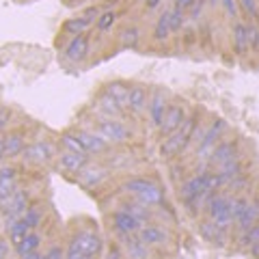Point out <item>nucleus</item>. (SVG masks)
<instances>
[{"instance_id":"bb28decb","label":"nucleus","mask_w":259,"mask_h":259,"mask_svg":"<svg viewBox=\"0 0 259 259\" xmlns=\"http://www.w3.org/2000/svg\"><path fill=\"white\" fill-rule=\"evenodd\" d=\"M171 22H168V11H164L158 18V22H156V26H153V39L156 41H164V39H168L171 37Z\"/></svg>"},{"instance_id":"1a4fd4ad","label":"nucleus","mask_w":259,"mask_h":259,"mask_svg":"<svg viewBox=\"0 0 259 259\" xmlns=\"http://www.w3.org/2000/svg\"><path fill=\"white\" fill-rule=\"evenodd\" d=\"M71 246H76L78 250H82L89 257H97L102 250V238L95 231H80L71 240Z\"/></svg>"},{"instance_id":"72a5a7b5","label":"nucleus","mask_w":259,"mask_h":259,"mask_svg":"<svg viewBox=\"0 0 259 259\" xmlns=\"http://www.w3.org/2000/svg\"><path fill=\"white\" fill-rule=\"evenodd\" d=\"M115 22H117V13L112 9H108V11H102V15L95 22V26H97V30H108Z\"/></svg>"},{"instance_id":"603ef678","label":"nucleus","mask_w":259,"mask_h":259,"mask_svg":"<svg viewBox=\"0 0 259 259\" xmlns=\"http://www.w3.org/2000/svg\"><path fill=\"white\" fill-rule=\"evenodd\" d=\"M207 3H209V5H216V3H221V0H207Z\"/></svg>"},{"instance_id":"423d86ee","label":"nucleus","mask_w":259,"mask_h":259,"mask_svg":"<svg viewBox=\"0 0 259 259\" xmlns=\"http://www.w3.org/2000/svg\"><path fill=\"white\" fill-rule=\"evenodd\" d=\"M240 160V153H238V143L236 141H221L214 147V151L209 153V166H216V168H221L225 164H229V162H236Z\"/></svg>"},{"instance_id":"a19ab883","label":"nucleus","mask_w":259,"mask_h":259,"mask_svg":"<svg viewBox=\"0 0 259 259\" xmlns=\"http://www.w3.org/2000/svg\"><path fill=\"white\" fill-rule=\"evenodd\" d=\"M9 119H11V112L5 110V108H0V132L9 127Z\"/></svg>"},{"instance_id":"37998d69","label":"nucleus","mask_w":259,"mask_h":259,"mask_svg":"<svg viewBox=\"0 0 259 259\" xmlns=\"http://www.w3.org/2000/svg\"><path fill=\"white\" fill-rule=\"evenodd\" d=\"M203 5H205V0H197V3L192 5V9L188 11V13H190V18H197V15L201 13V9H203Z\"/></svg>"},{"instance_id":"7c9ffc66","label":"nucleus","mask_w":259,"mask_h":259,"mask_svg":"<svg viewBox=\"0 0 259 259\" xmlns=\"http://www.w3.org/2000/svg\"><path fill=\"white\" fill-rule=\"evenodd\" d=\"M139 41H141L139 28L130 26V28H125V30H121V46H123V48H130V50H134V48H139Z\"/></svg>"},{"instance_id":"c756f323","label":"nucleus","mask_w":259,"mask_h":259,"mask_svg":"<svg viewBox=\"0 0 259 259\" xmlns=\"http://www.w3.org/2000/svg\"><path fill=\"white\" fill-rule=\"evenodd\" d=\"M106 95H110L112 100H117L121 106H125V102H127V95H130V87H125L123 82H110L106 87V91H104Z\"/></svg>"},{"instance_id":"4c0bfd02","label":"nucleus","mask_w":259,"mask_h":259,"mask_svg":"<svg viewBox=\"0 0 259 259\" xmlns=\"http://www.w3.org/2000/svg\"><path fill=\"white\" fill-rule=\"evenodd\" d=\"M63 145L67 147V151H76V153H87L84 149H82V145L78 143V139H76V132H67V134H63Z\"/></svg>"},{"instance_id":"864d4df0","label":"nucleus","mask_w":259,"mask_h":259,"mask_svg":"<svg viewBox=\"0 0 259 259\" xmlns=\"http://www.w3.org/2000/svg\"><path fill=\"white\" fill-rule=\"evenodd\" d=\"M136 3H145V0H136Z\"/></svg>"},{"instance_id":"a18cd8bd","label":"nucleus","mask_w":259,"mask_h":259,"mask_svg":"<svg viewBox=\"0 0 259 259\" xmlns=\"http://www.w3.org/2000/svg\"><path fill=\"white\" fill-rule=\"evenodd\" d=\"M106 259H123V255H121L119 248H110L108 255H106Z\"/></svg>"},{"instance_id":"f03ea898","label":"nucleus","mask_w":259,"mask_h":259,"mask_svg":"<svg viewBox=\"0 0 259 259\" xmlns=\"http://www.w3.org/2000/svg\"><path fill=\"white\" fill-rule=\"evenodd\" d=\"M257 32L259 28L255 24H246V22H236L231 28V35H233V50L236 54H246L248 50H255V41H257Z\"/></svg>"},{"instance_id":"49530a36","label":"nucleus","mask_w":259,"mask_h":259,"mask_svg":"<svg viewBox=\"0 0 259 259\" xmlns=\"http://www.w3.org/2000/svg\"><path fill=\"white\" fill-rule=\"evenodd\" d=\"M160 3L162 0H145V7L147 9H156V7H160Z\"/></svg>"},{"instance_id":"412c9836","label":"nucleus","mask_w":259,"mask_h":259,"mask_svg":"<svg viewBox=\"0 0 259 259\" xmlns=\"http://www.w3.org/2000/svg\"><path fill=\"white\" fill-rule=\"evenodd\" d=\"M97 110L104 112L106 115V119H119L121 115H123V106L117 102V100H112L110 95H100V100H97Z\"/></svg>"},{"instance_id":"7ed1b4c3","label":"nucleus","mask_w":259,"mask_h":259,"mask_svg":"<svg viewBox=\"0 0 259 259\" xmlns=\"http://www.w3.org/2000/svg\"><path fill=\"white\" fill-rule=\"evenodd\" d=\"M225 130H227V123L223 119H216L205 127V132L201 134L199 145H197V156L199 158H209V153H212L216 145L221 143V136L225 134Z\"/></svg>"},{"instance_id":"4be33fe9","label":"nucleus","mask_w":259,"mask_h":259,"mask_svg":"<svg viewBox=\"0 0 259 259\" xmlns=\"http://www.w3.org/2000/svg\"><path fill=\"white\" fill-rule=\"evenodd\" d=\"M257 223H259V201H250L248 207L244 209V214L236 221V225L240 227V231H246Z\"/></svg>"},{"instance_id":"f8f14e48","label":"nucleus","mask_w":259,"mask_h":259,"mask_svg":"<svg viewBox=\"0 0 259 259\" xmlns=\"http://www.w3.org/2000/svg\"><path fill=\"white\" fill-rule=\"evenodd\" d=\"M65 56L74 63L84 61L89 56V37L87 35H76L69 39L67 48H65Z\"/></svg>"},{"instance_id":"3c124183","label":"nucleus","mask_w":259,"mask_h":259,"mask_svg":"<svg viewBox=\"0 0 259 259\" xmlns=\"http://www.w3.org/2000/svg\"><path fill=\"white\" fill-rule=\"evenodd\" d=\"M255 52H259V32H257V41H255Z\"/></svg>"},{"instance_id":"a878e982","label":"nucleus","mask_w":259,"mask_h":259,"mask_svg":"<svg viewBox=\"0 0 259 259\" xmlns=\"http://www.w3.org/2000/svg\"><path fill=\"white\" fill-rule=\"evenodd\" d=\"M91 24H93L91 20H87L84 15H80V18H71V20L65 22V24H63V30L76 37V35H84V30L91 26Z\"/></svg>"},{"instance_id":"8fccbe9b","label":"nucleus","mask_w":259,"mask_h":259,"mask_svg":"<svg viewBox=\"0 0 259 259\" xmlns=\"http://www.w3.org/2000/svg\"><path fill=\"white\" fill-rule=\"evenodd\" d=\"M5 158V141H3V136H0V160Z\"/></svg>"},{"instance_id":"2eb2a0df","label":"nucleus","mask_w":259,"mask_h":259,"mask_svg":"<svg viewBox=\"0 0 259 259\" xmlns=\"http://www.w3.org/2000/svg\"><path fill=\"white\" fill-rule=\"evenodd\" d=\"M147 104H149L147 89L141 87V84L130 87V95H127V102H125V108L130 112H141L143 108H147Z\"/></svg>"},{"instance_id":"39448f33","label":"nucleus","mask_w":259,"mask_h":259,"mask_svg":"<svg viewBox=\"0 0 259 259\" xmlns=\"http://www.w3.org/2000/svg\"><path fill=\"white\" fill-rule=\"evenodd\" d=\"M186 119H188V115H186V108L182 106V104H168V108L164 112V119H162V123L158 125L160 136L162 139H168V136L175 134L177 130L184 125Z\"/></svg>"},{"instance_id":"c9c22d12","label":"nucleus","mask_w":259,"mask_h":259,"mask_svg":"<svg viewBox=\"0 0 259 259\" xmlns=\"http://www.w3.org/2000/svg\"><path fill=\"white\" fill-rule=\"evenodd\" d=\"M242 242L248 246V248H253V246H257L259 244V223L257 225H253L250 229H246V231H242Z\"/></svg>"},{"instance_id":"58836bf2","label":"nucleus","mask_w":259,"mask_h":259,"mask_svg":"<svg viewBox=\"0 0 259 259\" xmlns=\"http://www.w3.org/2000/svg\"><path fill=\"white\" fill-rule=\"evenodd\" d=\"M221 5H223V9L227 11V15H231V18H238V13H240L238 0H221Z\"/></svg>"},{"instance_id":"6e6552de","label":"nucleus","mask_w":259,"mask_h":259,"mask_svg":"<svg viewBox=\"0 0 259 259\" xmlns=\"http://www.w3.org/2000/svg\"><path fill=\"white\" fill-rule=\"evenodd\" d=\"M28 197H26V192L24 190H15L13 194L7 201H3V212L5 216L9 218V221H18V218H22L24 214H26V209H28Z\"/></svg>"},{"instance_id":"6e6d98bb","label":"nucleus","mask_w":259,"mask_h":259,"mask_svg":"<svg viewBox=\"0 0 259 259\" xmlns=\"http://www.w3.org/2000/svg\"><path fill=\"white\" fill-rule=\"evenodd\" d=\"M257 20H259V18H257Z\"/></svg>"},{"instance_id":"ddd939ff","label":"nucleus","mask_w":259,"mask_h":259,"mask_svg":"<svg viewBox=\"0 0 259 259\" xmlns=\"http://www.w3.org/2000/svg\"><path fill=\"white\" fill-rule=\"evenodd\" d=\"M59 164H61V168H65V171H69V173H80L89 164V153H76V151L65 149L59 156Z\"/></svg>"},{"instance_id":"c85d7f7f","label":"nucleus","mask_w":259,"mask_h":259,"mask_svg":"<svg viewBox=\"0 0 259 259\" xmlns=\"http://www.w3.org/2000/svg\"><path fill=\"white\" fill-rule=\"evenodd\" d=\"M151 186H153V182H151V180H147V177H132V180H127V182L123 184V190H125V192H130V194H136V197H139L141 192L149 190Z\"/></svg>"},{"instance_id":"20e7f679","label":"nucleus","mask_w":259,"mask_h":259,"mask_svg":"<svg viewBox=\"0 0 259 259\" xmlns=\"http://www.w3.org/2000/svg\"><path fill=\"white\" fill-rule=\"evenodd\" d=\"M97 134L102 136L106 143H112V145H121L130 141L132 132L127 130L125 123H121L119 119H104L97 123Z\"/></svg>"},{"instance_id":"393cba45","label":"nucleus","mask_w":259,"mask_h":259,"mask_svg":"<svg viewBox=\"0 0 259 259\" xmlns=\"http://www.w3.org/2000/svg\"><path fill=\"white\" fill-rule=\"evenodd\" d=\"M28 233H32V229L22 221V218H18V221H11V225H9V238H11V242L15 246H18L20 242H24V238H26Z\"/></svg>"},{"instance_id":"a211bd4d","label":"nucleus","mask_w":259,"mask_h":259,"mask_svg":"<svg viewBox=\"0 0 259 259\" xmlns=\"http://www.w3.org/2000/svg\"><path fill=\"white\" fill-rule=\"evenodd\" d=\"M136 236H139L147 246H158V244H162V242H166L168 233L158 225H143Z\"/></svg>"},{"instance_id":"c03bdc74","label":"nucleus","mask_w":259,"mask_h":259,"mask_svg":"<svg viewBox=\"0 0 259 259\" xmlns=\"http://www.w3.org/2000/svg\"><path fill=\"white\" fill-rule=\"evenodd\" d=\"M46 259H63V250H61L59 246H54V248H50V250H48Z\"/></svg>"},{"instance_id":"473e14b6","label":"nucleus","mask_w":259,"mask_h":259,"mask_svg":"<svg viewBox=\"0 0 259 259\" xmlns=\"http://www.w3.org/2000/svg\"><path fill=\"white\" fill-rule=\"evenodd\" d=\"M123 209H125V212H130L132 216H136L141 223H145L149 218V209H147V205H143V203H125Z\"/></svg>"},{"instance_id":"0eeeda50","label":"nucleus","mask_w":259,"mask_h":259,"mask_svg":"<svg viewBox=\"0 0 259 259\" xmlns=\"http://www.w3.org/2000/svg\"><path fill=\"white\" fill-rule=\"evenodd\" d=\"M141 227H143V223L139 218L125 212L123 207L112 212V229H115L119 236H134V233L141 231Z\"/></svg>"},{"instance_id":"ea45409f","label":"nucleus","mask_w":259,"mask_h":259,"mask_svg":"<svg viewBox=\"0 0 259 259\" xmlns=\"http://www.w3.org/2000/svg\"><path fill=\"white\" fill-rule=\"evenodd\" d=\"M65 259H93V257L84 255L82 250H78L76 246H71V244H69V248H67V255H65Z\"/></svg>"},{"instance_id":"f704fd0d","label":"nucleus","mask_w":259,"mask_h":259,"mask_svg":"<svg viewBox=\"0 0 259 259\" xmlns=\"http://www.w3.org/2000/svg\"><path fill=\"white\" fill-rule=\"evenodd\" d=\"M22 221L26 223L32 231H35L37 227L41 225V212H39V207H28V209H26V214L22 216Z\"/></svg>"},{"instance_id":"de8ad7c7","label":"nucleus","mask_w":259,"mask_h":259,"mask_svg":"<svg viewBox=\"0 0 259 259\" xmlns=\"http://www.w3.org/2000/svg\"><path fill=\"white\" fill-rule=\"evenodd\" d=\"M22 259H46V255H39L37 250H35V253H30V255H24Z\"/></svg>"},{"instance_id":"5fc2aeb1","label":"nucleus","mask_w":259,"mask_h":259,"mask_svg":"<svg viewBox=\"0 0 259 259\" xmlns=\"http://www.w3.org/2000/svg\"><path fill=\"white\" fill-rule=\"evenodd\" d=\"M78 3H82V0H78Z\"/></svg>"},{"instance_id":"aec40b11","label":"nucleus","mask_w":259,"mask_h":259,"mask_svg":"<svg viewBox=\"0 0 259 259\" xmlns=\"http://www.w3.org/2000/svg\"><path fill=\"white\" fill-rule=\"evenodd\" d=\"M3 141H5V158H15L26 149V139H24V134H20V132L3 136Z\"/></svg>"},{"instance_id":"79ce46f5","label":"nucleus","mask_w":259,"mask_h":259,"mask_svg":"<svg viewBox=\"0 0 259 259\" xmlns=\"http://www.w3.org/2000/svg\"><path fill=\"white\" fill-rule=\"evenodd\" d=\"M197 3V0H175V9H180V11H190L192 9V5Z\"/></svg>"},{"instance_id":"2f4dec72","label":"nucleus","mask_w":259,"mask_h":259,"mask_svg":"<svg viewBox=\"0 0 259 259\" xmlns=\"http://www.w3.org/2000/svg\"><path fill=\"white\" fill-rule=\"evenodd\" d=\"M238 5H240V11L248 15L250 20L259 18V0H238Z\"/></svg>"},{"instance_id":"09e8293b","label":"nucleus","mask_w":259,"mask_h":259,"mask_svg":"<svg viewBox=\"0 0 259 259\" xmlns=\"http://www.w3.org/2000/svg\"><path fill=\"white\" fill-rule=\"evenodd\" d=\"M0 259H7V244L0 240Z\"/></svg>"},{"instance_id":"f257e3e1","label":"nucleus","mask_w":259,"mask_h":259,"mask_svg":"<svg viewBox=\"0 0 259 259\" xmlns=\"http://www.w3.org/2000/svg\"><path fill=\"white\" fill-rule=\"evenodd\" d=\"M207 216L216 227L221 229H229L233 225V216H231V199L225 194H214L212 201L207 203Z\"/></svg>"},{"instance_id":"b1692460","label":"nucleus","mask_w":259,"mask_h":259,"mask_svg":"<svg viewBox=\"0 0 259 259\" xmlns=\"http://www.w3.org/2000/svg\"><path fill=\"white\" fill-rule=\"evenodd\" d=\"M139 203H143V205H147V207H151V205H160L162 201H164V194H162V188L158 184H153L149 190H145V192H141L139 197Z\"/></svg>"},{"instance_id":"f3484780","label":"nucleus","mask_w":259,"mask_h":259,"mask_svg":"<svg viewBox=\"0 0 259 259\" xmlns=\"http://www.w3.org/2000/svg\"><path fill=\"white\" fill-rule=\"evenodd\" d=\"M52 153H54V149H52L50 143H32L30 147L24 149V160L44 164V162H48L52 158Z\"/></svg>"},{"instance_id":"5701e85b","label":"nucleus","mask_w":259,"mask_h":259,"mask_svg":"<svg viewBox=\"0 0 259 259\" xmlns=\"http://www.w3.org/2000/svg\"><path fill=\"white\" fill-rule=\"evenodd\" d=\"M225 229H221V227H216L212 221L207 223H201V236H203L207 242H212V244H223L225 242Z\"/></svg>"},{"instance_id":"cd10ccee","label":"nucleus","mask_w":259,"mask_h":259,"mask_svg":"<svg viewBox=\"0 0 259 259\" xmlns=\"http://www.w3.org/2000/svg\"><path fill=\"white\" fill-rule=\"evenodd\" d=\"M39 244H41V238H39V233H28L26 238H24V242H20L18 246H15V250H18V255L24 257V255H30L35 253V250L39 248Z\"/></svg>"},{"instance_id":"e433bc0d","label":"nucleus","mask_w":259,"mask_h":259,"mask_svg":"<svg viewBox=\"0 0 259 259\" xmlns=\"http://www.w3.org/2000/svg\"><path fill=\"white\" fill-rule=\"evenodd\" d=\"M168 22H171V30L173 32H177V30H182L184 28V24H186V15H184V11H180V9H173L168 11Z\"/></svg>"},{"instance_id":"9d476101","label":"nucleus","mask_w":259,"mask_h":259,"mask_svg":"<svg viewBox=\"0 0 259 259\" xmlns=\"http://www.w3.org/2000/svg\"><path fill=\"white\" fill-rule=\"evenodd\" d=\"M147 108H149V119H151V123L153 125H160L162 123V119H164V112L168 108V102H166V93L164 91H153L151 97H149V104H147Z\"/></svg>"},{"instance_id":"9b49d317","label":"nucleus","mask_w":259,"mask_h":259,"mask_svg":"<svg viewBox=\"0 0 259 259\" xmlns=\"http://www.w3.org/2000/svg\"><path fill=\"white\" fill-rule=\"evenodd\" d=\"M76 139H78L80 145H82V149L87 153H100V151H106L108 149V143L104 141L97 132H84V130H78Z\"/></svg>"},{"instance_id":"4468645a","label":"nucleus","mask_w":259,"mask_h":259,"mask_svg":"<svg viewBox=\"0 0 259 259\" xmlns=\"http://www.w3.org/2000/svg\"><path fill=\"white\" fill-rule=\"evenodd\" d=\"M106 175H108V171L104 166H100V164H87L82 171L78 173V182L82 186H87V188H93V186L102 184L104 180H106Z\"/></svg>"},{"instance_id":"6ab92c4d","label":"nucleus","mask_w":259,"mask_h":259,"mask_svg":"<svg viewBox=\"0 0 259 259\" xmlns=\"http://www.w3.org/2000/svg\"><path fill=\"white\" fill-rule=\"evenodd\" d=\"M15 190H18L15 168H0V201H7Z\"/></svg>"},{"instance_id":"dca6fc26","label":"nucleus","mask_w":259,"mask_h":259,"mask_svg":"<svg viewBox=\"0 0 259 259\" xmlns=\"http://www.w3.org/2000/svg\"><path fill=\"white\" fill-rule=\"evenodd\" d=\"M121 240H123V248L130 259H147L149 257V246L145 244V242L136 236H121Z\"/></svg>"}]
</instances>
